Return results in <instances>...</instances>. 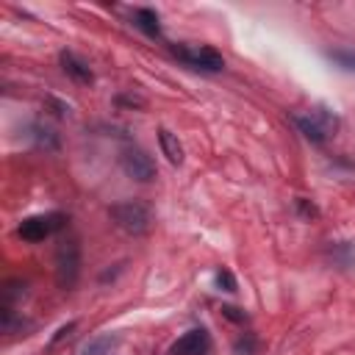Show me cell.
<instances>
[{
    "mask_svg": "<svg viewBox=\"0 0 355 355\" xmlns=\"http://www.w3.org/2000/svg\"><path fill=\"white\" fill-rule=\"evenodd\" d=\"M58 61H61V69L67 72V78H72L75 83H92L94 80V72L89 69V64L83 61V58H78L75 53H69V50H64L61 55H58Z\"/></svg>",
    "mask_w": 355,
    "mask_h": 355,
    "instance_id": "8",
    "label": "cell"
},
{
    "mask_svg": "<svg viewBox=\"0 0 355 355\" xmlns=\"http://www.w3.org/2000/svg\"><path fill=\"white\" fill-rule=\"evenodd\" d=\"M64 225V216L61 214H39V216H28L19 222L17 227V236L28 244H39L44 239H50L58 227Z\"/></svg>",
    "mask_w": 355,
    "mask_h": 355,
    "instance_id": "5",
    "label": "cell"
},
{
    "mask_svg": "<svg viewBox=\"0 0 355 355\" xmlns=\"http://www.w3.org/2000/svg\"><path fill=\"white\" fill-rule=\"evenodd\" d=\"M336 67L347 69V72H355V50H347V47H333L324 53Z\"/></svg>",
    "mask_w": 355,
    "mask_h": 355,
    "instance_id": "13",
    "label": "cell"
},
{
    "mask_svg": "<svg viewBox=\"0 0 355 355\" xmlns=\"http://www.w3.org/2000/svg\"><path fill=\"white\" fill-rule=\"evenodd\" d=\"M214 277H216V286H219L222 291H236V277H233V272H230L227 266H219Z\"/></svg>",
    "mask_w": 355,
    "mask_h": 355,
    "instance_id": "15",
    "label": "cell"
},
{
    "mask_svg": "<svg viewBox=\"0 0 355 355\" xmlns=\"http://www.w3.org/2000/svg\"><path fill=\"white\" fill-rule=\"evenodd\" d=\"M258 336L255 333H241L233 341V355H258Z\"/></svg>",
    "mask_w": 355,
    "mask_h": 355,
    "instance_id": "14",
    "label": "cell"
},
{
    "mask_svg": "<svg viewBox=\"0 0 355 355\" xmlns=\"http://www.w3.org/2000/svg\"><path fill=\"white\" fill-rule=\"evenodd\" d=\"M108 214H111L114 225L119 230H125L128 236H144L150 230V225H153L150 208L144 202H139V200H122V202L111 205Z\"/></svg>",
    "mask_w": 355,
    "mask_h": 355,
    "instance_id": "1",
    "label": "cell"
},
{
    "mask_svg": "<svg viewBox=\"0 0 355 355\" xmlns=\"http://www.w3.org/2000/svg\"><path fill=\"white\" fill-rule=\"evenodd\" d=\"M119 164H122L125 175L133 178V180H139V183H150V180H155V161H153L141 147H136V144H130V147L122 150Z\"/></svg>",
    "mask_w": 355,
    "mask_h": 355,
    "instance_id": "6",
    "label": "cell"
},
{
    "mask_svg": "<svg viewBox=\"0 0 355 355\" xmlns=\"http://www.w3.org/2000/svg\"><path fill=\"white\" fill-rule=\"evenodd\" d=\"M330 261L341 269H352L355 266V241H336L330 247Z\"/></svg>",
    "mask_w": 355,
    "mask_h": 355,
    "instance_id": "11",
    "label": "cell"
},
{
    "mask_svg": "<svg viewBox=\"0 0 355 355\" xmlns=\"http://www.w3.org/2000/svg\"><path fill=\"white\" fill-rule=\"evenodd\" d=\"M75 327H78V322H67V324H61V327L55 330V336L50 338V344H47V347H50V349H55L64 338H69V336H72V330H75Z\"/></svg>",
    "mask_w": 355,
    "mask_h": 355,
    "instance_id": "17",
    "label": "cell"
},
{
    "mask_svg": "<svg viewBox=\"0 0 355 355\" xmlns=\"http://www.w3.org/2000/svg\"><path fill=\"white\" fill-rule=\"evenodd\" d=\"M114 344H116V336L105 333V336H97V338H92V341L83 347V352H80V355H111Z\"/></svg>",
    "mask_w": 355,
    "mask_h": 355,
    "instance_id": "12",
    "label": "cell"
},
{
    "mask_svg": "<svg viewBox=\"0 0 355 355\" xmlns=\"http://www.w3.org/2000/svg\"><path fill=\"white\" fill-rule=\"evenodd\" d=\"M158 144H161V153L166 155V161H169L172 166H180V164H183V144H180V139H178L172 130L161 128V130H158Z\"/></svg>",
    "mask_w": 355,
    "mask_h": 355,
    "instance_id": "10",
    "label": "cell"
},
{
    "mask_svg": "<svg viewBox=\"0 0 355 355\" xmlns=\"http://www.w3.org/2000/svg\"><path fill=\"white\" fill-rule=\"evenodd\" d=\"M130 22L150 39H158L161 36V25H158V14L153 8H133L130 14Z\"/></svg>",
    "mask_w": 355,
    "mask_h": 355,
    "instance_id": "9",
    "label": "cell"
},
{
    "mask_svg": "<svg viewBox=\"0 0 355 355\" xmlns=\"http://www.w3.org/2000/svg\"><path fill=\"white\" fill-rule=\"evenodd\" d=\"M294 125L300 128V133H302L308 141L324 144V141L336 133L338 119H336V114H330L327 108H311V111H305V114H294Z\"/></svg>",
    "mask_w": 355,
    "mask_h": 355,
    "instance_id": "2",
    "label": "cell"
},
{
    "mask_svg": "<svg viewBox=\"0 0 355 355\" xmlns=\"http://www.w3.org/2000/svg\"><path fill=\"white\" fill-rule=\"evenodd\" d=\"M211 347V336L205 327H191L189 333H183L172 347L169 355H205Z\"/></svg>",
    "mask_w": 355,
    "mask_h": 355,
    "instance_id": "7",
    "label": "cell"
},
{
    "mask_svg": "<svg viewBox=\"0 0 355 355\" xmlns=\"http://www.w3.org/2000/svg\"><path fill=\"white\" fill-rule=\"evenodd\" d=\"M222 316H227L230 322H239V324H244L250 316L241 311V308H236V305H222Z\"/></svg>",
    "mask_w": 355,
    "mask_h": 355,
    "instance_id": "18",
    "label": "cell"
},
{
    "mask_svg": "<svg viewBox=\"0 0 355 355\" xmlns=\"http://www.w3.org/2000/svg\"><path fill=\"white\" fill-rule=\"evenodd\" d=\"M294 205H297V211H300L302 219H313V216H319V208H316L311 200H305V197H297Z\"/></svg>",
    "mask_w": 355,
    "mask_h": 355,
    "instance_id": "16",
    "label": "cell"
},
{
    "mask_svg": "<svg viewBox=\"0 0 355 355\" xmlns=\"http://www.w3.org/2000/svg\"><path fill=\"white\" fill-rule=\"evenodd\" d=\"M172 55L180 58L186 67L202 69V72H219L225 67V58L214 47H200V44H175Z\"/></svg>",
    "mask_w": 355,
    "mask_h": 355,
    "instance_id": "4",
    "label": "cell"
},
{
    "mask_svg": "<svg viewBox=\"0 0 355 355\" xmlns=\"http://www.w3.org/2000/svg\"><path fill=\"white\" fill-rule=\"evenodd\" d=\"M80 277V244L78 239H64L55 250V283L69 291Z\"/></svg>",
    "mask_w": 355,
    "mask_h": 355,
    "instance_id": "3",
    "label": "cell"
}]
</instances>
